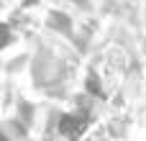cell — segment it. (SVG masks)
Wrapping results in <instances>:
<instances>
[{
	"mask_svg": "<svg viewBox=\"0 0 146 141\" xmlns=\"http://www.w3.org/2000/svg\"><path fill=\"white\" fill-rule=\"evenodd\" d=\"M8 41H10V33H8V28H5V26H0V49H3Z\"/></svg>",
	"mask_w": 146,
	"mask_h": 141,
	"instance_id": "obj_1",
	"label": "cell"
}]
</instances>
